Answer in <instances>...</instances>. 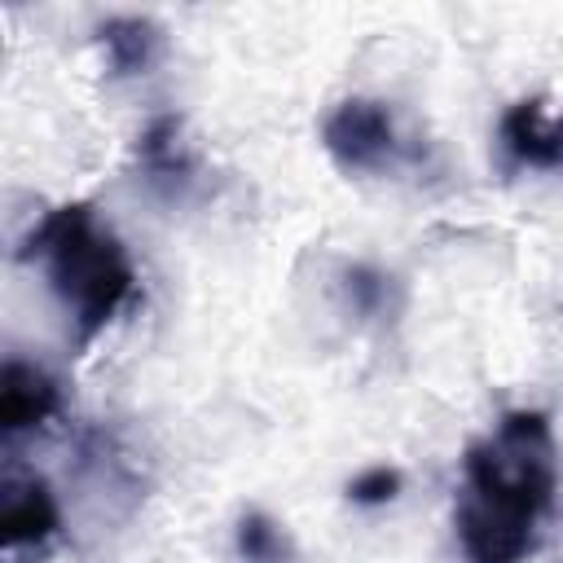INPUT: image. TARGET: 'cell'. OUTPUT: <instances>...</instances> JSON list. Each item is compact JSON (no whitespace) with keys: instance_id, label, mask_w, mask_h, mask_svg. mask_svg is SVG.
<instances>
[{"instance_id":"1","label":"cell","mask_w":563,"mask_h":563,"mask_svg":"<svg viewBox=\"0 0 563 563\" xmlns=\"http://www.w3.org/2000/svg\"><path fill=\"white\" fill-rule=\"evenodd\" d=\"M559 457L541 409H510L462 457L453 532L466 563H528L554 506Z\"/></svg>"},{"instance_id":"2","label":"cell","mask_w":563,"mask_h":563,"mask_svg":"<svg viewBox=\"0 0 563 563\" xmlns=\"http://www.w3.org/2000/svg\"><path fill=\"white\" fill-rule=\"evenodd\" d=\"M18 255L44 273L79 347H88L136 295V268L92 202L44 211Z\"/></svg>"},{"instance_id":"3","label":"cell","mask_w":563,"mask_h":563,"mask_svg":"<svg viewBox=\"0 0 563 563\" xmlns=\"http://www.w3.org/2000/svg\"><path fill=\"white\" fill-rule=\"evenodd\" d=\"M321 145L343 172H391L405 158V141L383 101L347 97L321 123Z\"/></svg>"},{"instance_id":"4","label":"cell","mask_w":563,"mask_h":563,"mask_svg":"<svg viewBox=\"0 0 563 563\" xmlns=\"http://www.w3.org/2000/svg\"><path fill=\"white\" fill-rule=\"evenodd\" d=\"M497 141L510 167H532V172L563 167V114L550 110L541 97L515 101L497 123Z\"/></svg>"},{"instance_id":"5","label":"cell","mask_w":563,"mask_h":563,"mask_svg":"<svg viewBox=\"0 0 563 563\" xmlns=\"http://www.w3.org/2000/svg\"><path fill=\"white\" fill-rule=\"evenodd\" d=\"M62 510L53 488L40 475H9L4 479V501H0V537L4 550H40L48 537H57Z\"/></svg>"},{"instance_id":"6","label":"cell","mask_w":563,"mask_h":563,"mask_svg":"<svg viewBox=\"0 0 563 563\" xmlns=\"http://www.w3.org/2000/svg\"><path fill=\"white\" fill-rule=\"evenodd\" d=\"M57 413V383L26 361H4V378H0V427L4 435L18 431H35Z\"/></svg>"},{"instance_id":"7","label":"cell","mask_w":563,"mask_h":563,"mask_svg":"<svg viewBox=\"0 0 563 563\" xmlns=\"http://www.w3.org/2000/svg\"><path fill=\"white\" fill-rule=\"evenodd\" d=\"M136 163L154 185H185L194 176V154L180 136V119L158 114L145 123V132L136 136Z\"/></svg>"},{"instance_id":"8","label":"cell","mask_w":563,"mask_h":563,"mask_svg":"<svg viewBox=\"0 0 563 563\" xmlns=\"http://www.w3.org/2000/svg\"><path fill=\"white\" fill-rule=\"evenodd\" d=\"M101 53L114 75H136L158 53V31L150 18H110L101 26Z\"/></svg>"},{"instance_id":"9","label":"cell","mask_w":563,"mask_h":563,"mask_svg":"<svg viewBox=\"0 0 563 563\" xmlns=\"http://www.w3.org/2000/svg\"><path fill=\"white\" fill-rule=\"evenodd\" d=\"M233 545H238V559H242V563H295L290 537H286L264 510H246V515L238 519Z\"/></svg>"},{"instance_id":"10","label":"cell","mask_w":563,"mask_h":563,"mask_svg":"<svg viewBox=\"0 0 563 563\" xmlns=\"http://www.w3.org/2000/svg\"><path fill=\"white\" fill-rule=\"evenodd\" d=\"M396 493H400V471H391V466H369L347 484V497L356 506H387Z\"/></svg>"},{"instance_id":"11","label":"cell","mask_w":563,"mask_h":563,"mask_svg":"<svg viewBox=\"0 0 563 563\" xmlns=\"http://www.w3.org/2000/svg\"><path fill=\"white\" fill-rule=\"evenodd\" d=\"M343 286H347V299L356 303V312H378L383 308V299H387V277L383 273H374V268H347V277H343Z\"/></svg>"}]
</instances>
